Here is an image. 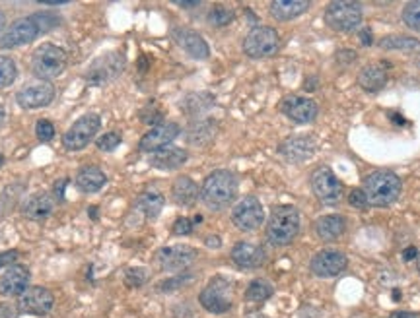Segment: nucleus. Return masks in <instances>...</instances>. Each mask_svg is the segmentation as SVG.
<instances>
[{
  "label": "nucleus",
  "mask_w": 420,
  "mask_h": 318,
  "mask_svg": "<svg viewBox=\"0 0 420 318\" xmlns=\"http://www.w3.org/2000/svg\"><path fill=\"white\" fill-rule=\"evenodd\" d=\"M403 22L407 27H411L412 32L420 34V0L416 2H409L403 8Z\"/></svg>",
  "instance_id": "obj_35"
},
{
  "label": "nucleus",
  "mask_w": 420,
  "mask_h": 318,
  "mask_svg": "<svg viewBox=\"0 0 420 318\" xmlns=\"http://www.w3.org/2000/svg\"><path fill=\"white\" fill-rule=\"evenodd\" d=\"M164 196L160 193H156V191H146V193L140 194V198H138V209L143 212L144 216L148 219H156L160 216L162 208H164Z\"/></svg>",
  "instance_id": "obj_30"
},
{
  "label": "nucleus",
  "mask_w": 420,
  "mask_h": 318,
  "mask_svg": "<svg viewBox=\"0 0 420 318\" xmlns=\"http://www.w3.org/2000/svg\"><path fill=\"white\" fill-rule=\"evenodd\" d=\"M354 59H356V53L354 50H341V53H336V60L343 64H350V62H354Z\"/></svg>",
  "instance_id": "obj_43"
},
{
  "label": "nucleus",
  "mask_w": 420,
  "mask_h": 318,
  "mask_svg": "<svg viewBox=\"0 0 420 318\" xmlns=\"http://www.w3.org/2000/svg\"><path fill=\"white\" fill-rule=\"evenodd\" d=\"M278 47H280V37H278L277 29L267 27V25L253 27L244 39V53L249 59L273 57L278 50Z\"/></svg>",
  "instance_id": "obj_9"
},
{
  "label": "nucleus",
  "mask_w": 420,
  "mask_h": 318,
  "mask_svg": "<svg viewBox=\"0 0 420 318\" xmlns=\"http://www.w3.org/2000/svg\"><path fill=\"white\" fill-rule=\"evenodd\" d=\"M348 258L339 251H321L311 260V272L317 277H335L346 268Z\"/></svg>",
  "instance_id": "obj_19"
},
{
  "label": "nucleus",
  "mask_w": 420,
  "mask_h": 318,
  "mask_svg": "<svg viewBox=\"0 0 420 318\" xmlns=\"http://www.w3.org/2000/svg\"><path fill=\"white\" fill-rule=\"evenodd\" d=\"M187 161V151L181 148H164V150L154 151L150 155V165L162 171H173V169L181 167Z\"/></svg>",
  "instance_id": "obj_25"
},
{
  "label": "nucleus",
  "mask_w": 420,
  "mask_h": 318,
  "mask_svg": "<svg viewBox=\"0 0 420 318\" xmlns=\"http://www.w3.org/2000/svg\"><path fill=\"white\" fill-rule=\"evenodd\" d=\"M416 268H419V274H420V252L416 254Z\"/></svg>",
  "instance_id": "obj_52"
},
{
  "label": "nucleus",
  "mask_w": 420,
  "mask_h": 318,
  "mask_svg": "<svg viewBox=\"0 0 420 318\" xmlns=\"http://www.w3.org/2000/svg\"><path fill=\"white\" fill-rule=\"evenodd\" d=\"M360 41L364 47H370L372 43H374V39H372V29L370 27H364L360 34Z\"/></svg>",
  "instance_id": "obj_45"
},
{
  "label": "nucleus",
  "mask_w": 420,
  "mask_h": 318,
  "mask_svg": "<svg viewBox=\"0 0 420 318\" xmlns=\"http://www.w3.org/2000/svg\"><path fill=\"white\" fill-rule=\"evenodd\" d=\"M35 136H37L41 142H51V140L55 138V126H53V123L47 120V118L37 120V125H35Z\"/></svg>",
  "instance_id": "obj_38"
},
{
  "label": "nucleus",
  "mask_w": 420,
  "mask_h": 318,
  "mask_svg": "<svg viewBox=\"0 0 420 318\" xmlns=\"http://www.w3.org/2000/svg\"><path fill=\"white\" fill-rule=\"evenodd\" d=\"M247 318H267V317H263V314H251V317Z\"/></svg>",
  "instance_id": "obj_53"
},
{
  "label": "nucleus",
  "mask_w": 420,
  "mask_h": 318,
  "mask_svg": "<svg viewBox=\"0 0 420 318\" xmlns=\"http://www.w3.org/2000/svg\"><path fill=\"white\" fill-rule=\"evenodd\" d=\"M300 231V212L294 206H277L267 223V241L275 247H286Z\"/></svg>",
  "instance_id": "obj_4"
},
{
  "label": "nucleus",
  "mask_w": 420,
  "mask_h": 318,
  "mask_svg": "<svg viewBox=\"0 0 420 318\" xmlns=\"http://www.w3.org/2000/svg\"><path fill=\"white\" fill-rule=\"evenodd\" d=\"M2 165H4V155L0 153V167H2Z\"/></svg>",
  "instance_id": "obj_54"
},
{
  "label": "nucleus",
  "mask_w": 420,
  "mask_h": 318,
  "mask_svg": "<svg viewBox=\"0 0 420 318\" xmlns=\"http://www.w3.org/2000/svg\"><path fill=\"white\" fill-rule=\"evenodd\" d=\"M126 67L125 55L121 50H110L105 55H101L93 60L90 68L86 70V82L90 85H105L117 80L119 76L123 74V70Z\"/></svg>",
  "instance_id": "obj_6"
},
{
  "label": "nucleus",
  "mask_w": 420,
  "mask_h": 318,
  "mask_svg": "<svg viewBox=\"0 0 420 318\" xmlns=\"http://www.w3.org/2000/svg\"><path fill=\"white\" fill-rule=\"evenodd\" d=\"M18 76V68L16 62L10 59V57H4L0 55V90L8 88L16 82Z\"/></svg>",
  "instance_id": "obj_33"
},
{
  "label": "nucleus",
  "mask_w": 420,
  "mask_h": 318,
  "mask_svg": "<svg viewBox=\"0 0 420 318\" xmlns=\"http://www.w3.org/2000/svg\"><path fill=\"white\" fill-rule=\"evenodd\" d=\"M345 218L341 216H323L315 221V233L320 235L323 241H335L345 233Z\"/></svg>",
  "instance_id": "obj_29"
},
{
  "label": "nucleus",
  "mask_w": 420,
  "mask_h": 318,
  "mask_svg": "<svg viewBox=\"0 0 420 318\" xmlns=\"http://www.w3.org/2000/svg\"><path fill=\"white\" fill-rule=\"evenodd\" d=\"M59 16L53 12H35L32 16L20 18L12 22L8 29L0 35V49H16L35 41L39 35L47 34L59 25Z\"/></svg>",
  "instance_id": "obj_1"
},
{
  "label": "nucleus",
  "mask_w": 420,
  "mask_h": 318,
  "mask_svg": "<svg viewBox=\"0 0 420 318\" xmlns=\"http://www.w3.org/2000/svg\"><path fill=\"white\" fill-rule=\"evenodd\" d=\"M96 144H98V148L101 151H113L121 144V136L117 132H107V134L100 136Z\"/></svg>",
  "instance_id": "obj_40"
},
{
  "label": "nucleus",
  "mask_w": 420,
  "mask_h": 318,
  "mask_svg": "<svg viewBox=\"0 0 420 318\" xmlns=\"http://www.w3.org/2000/svg\"><path fill=\"white\" fill-rule=\"evenodd\" d=\"M416 254H419V252H416V249H414V247H411V249H407V251L403 252V258H405V260L416 258Z\"/></svg>",
  "instance_id": "obj_49"
},
{
  "label": "nucleus",
  "mask_w": 420,
  "mask_h": 318,
  "mask_svg": "<svg viewBox=\"0 0 420 318\" xmlns=\"http://www.w3.org/2000/svg\"><path fill=\"white\" fill-rule=\"evenodd\" d=\"M193 231V221L189 218H179L173 223V235H189Z\"/></svg>",
  "instance_id": "obj_42"
},
{
  "label": "nucleus",
  "mask_w": 420,
  "mask_h": 318,
  "mask_svg": "<svg viewBox=\"0 0 420 318\" xmlns=\"http://www.w3.org/2000/svg\"><path fill=\"white\" fill-rule=\"evenodd\" d=\"M311 191L323 204H339L343 198V184L329 167H320L311 177Z\"/></svg>",
  "instance_id": "obj_13"
},
{
  "label": "nucleus",
  "mask_w": 420,
  "mask_h": 318,
  "mask_svg": "<svg viewBox=\"0 0 420 318\" xmlns=\"http://www.w3.org/2000/svg\"><path fill=\"white\" fill-rule=\"evenodd\" d=\"M199 301L212 314H224L234 307V291H232V284L226 277L216 276L212 277L209 285L204 287L199 295Z\"/></svg>",
  "instance_id": "obj_7"
},
{
  "label": "nucleus",
  "mask_w": 420,
  "mask_h": 318,
  "mask_svg": "<svg viewBox=\"0 0 420 318\" xmlns=\"http://www.w3.org/2000/svg\"><path fill=\"white\" fill-rule=\"evenodd\" d=\"M348 202H350L353 208H358V209H364L366 206H368L366 194H364V191H360V188H354L353 193L348 194Z\"/></svg>",
  "instance_id": "obj_41"
},
{
  "label": "nucleus",
  "mask_w": 420,
  "mask_h": 318,
  "mask_svg": "<svg viewBox=\"0 0 420 318\" xmlns=\"http://www.w3.org/2000/svg\"><path fill=\"white\" fill-rule=\"evenodd\" d=\"M212 136H214V128H209V123H204V125H195L191 128L189 140L193 144H204L212 140Z\"/></svg>",
  "instance_id": "obj_37"
},
{
  "label": "nucleus",
  "mask_w": 420,
  "mask_h": 318,
  "mask_svg": "<svg viewBox=\"0 0 420 318\" xmlns=\"http://www.w3.org/2000/svg\"><path fill=\"white\" fill-rule=\"evenodd\" d=\"M67 53L53 45V43H43L32 55V72H34L39 80H55L59 78L65 68H67Z\"/></svg>",
  "instance_id": "obj_5"
},
{
  "label": "nucleus",
  "mask_w": 420,
  "mask_h": 318,
  "mask_svg": "<svg viewBox=\"0 0 420 318\" xmlns=\"http://www.w3.org/2000/svg\"><path fill=\"white\" fill-rule=\"evenodd\" d=\"M171 196L179 206H193L195 202L199 200V186L191 177H179L173 186H171Z\"/></svg>",
  "instance_id": "obj_27"
},
{
  "label": "nucleus",
  "mask_w": 420,
  "mask_h": 318,
  "mask_svg": "<svg viewBox=\"0 0 420 318\" xmlns=\"http://www.w3.org/2000/svg\"><path fill=\"white\" fill-rule=\"evenodd\" d=\"M197 258V251L189 244H171V247H162L156 252V264L164 272H179V270L189 268Z\"/></svg>",
  "instance_id": "obj_12"
},
{
  "label": "nucleus",
  "mask_w": 420,
  "mask_h": 318,
  "mask_svg": "<svg viewBox=\"0 0 420 318\" xmlns=\"http://www.w3.org/2000/svg\"><path fill=\"white\" fill-rule=\"evenodd\" d=\"M53 305H55L53 293L45 287H39V285L37 287H27L24 293L20 295V301H18V307H20L22 312L35 314V317L49 314Z\"/></svg>",
  "instance_id": "obj_16"
},
{
  "label": "nucleus",
  "mask_w": 420,
  "mask_h": 318,
  "mask_svg": "<svg viewBox=\"0 0 420 318\" xmlns=\"http://www.w3.org/2000/svg\"><path fill=\"white\" fill-rule=\"evenodd\" d=\"M2 120H4V107L0 105V123H2Z\"/></svg>",
  "instance_id": "obj_51"
},
{
  "label": "nucleus",
  "mask_w": 420,
  "mask_h": 318,
  "mask_svg": "<svg viewBox=\"0 0 420 318\" xmlns=\"http://www.w3.org/2000/svg\"><path fill=\"white\" fill-rule=\"evenodd\" d=\"M53 99H55V88L45 80L29 82L16 93L18 105L22 109H41V107L51 105Z\"/></svg>",
  "instance_id": "obj_14"
},
{
  "label": "nucleus",
  "mask_w": 420,
  "mask_h": 318,
  "mask_svg": "<svg viewBox=\"0 0 420 318\" xmlns=\"http://www.w3.org/2000/svg\"><path fill=\"white\" fill-rule=\"evenodd\" d=\"M191 279H193V276H187V274H183V276H173L169 277V279H166V282H162V284L158 285V289L164 291V293H169V291L179 289L181 285H185L187 282H191Z\"/></svg>",
  "instance_id": "obj_39"
},
{
  "label": "nucleus",
  "mask_w": 420,
  "mask_h": 318,
  "mask_svg": "<svg viewBox=\"0 0 420 318\" xmlns=\"http://www.w3.org/2000/svg\"><path fill=\"white\" fill-rule=\"evenodd\" d=\"M265 258H267L265 249L255 243L242 241V243H237L234 249H232V260H234V264L244 270L259 268L261 264L265 262Z\"/></svg>",
  "instance_id": "obj_22"
},
{
  "label": "nucleus",
  "mask_w": 420,
  "mask_h": 318,
  "mask_svg": "<svg viewBox=\"0 0 420 318\" xmlns=\"http://www.w3.org/2000/svg\"><path fill=\"white\" fill-rule=\"evenodd\" d=\"M234 10L226 8V6H214V8L210 10L209 14V22L214 27H226L228 24H232L234 22Z\"/></svg>",
  "instance_id": "obj_34"
},
{
  "label": "nucleus",
  "mask_w": 420,
  "mask_h": 318,
  "mask_svg": "<svg viewBox=\"0 0 420 318\" xmlns=\"http://www.w3.org/2000/svg\"><path fill=\"white\" fill-rule=\"evenodd\" d=\"M177 6H181V8H199L201 6V2L199 0H195V2H176Z\"/></svg>",
  "instance_id": "obj_47"
},
{
  "label": "nucleus",
  "mask_w": 420,
  "mask_h": 318,
  "mask_svg": "<svg viewBox=\"0 0 420 318\" xmlns=\"http://www.w3.org/2000/svg\"><path fill=\"white\" fill-rule=\"evenodd\" d=\"M381 49L391 50H420V41L409 35H387L378 43Z\"/></svg>",
  "instance_id": "obj_31"
},
{
  "label": "nucleus",
  "mask_w": 420,
  "mask_h": 318,
  "mask_svg": "<svg viewBox=\"0 0 420 318\" xmlns=\"http://www.w3.org/2000/svg\"><path fill=\"white\" fill-rule=\"evenodd\" d=\"M148 282V272L144 268H129L125 272V285L131 289L143 287Z\"/></svg>",
  "instance_id": "obj_36"
},
{
  "label": "nucleus",
  "mask_w": 420,
  "mask_h": 318,
  "mask_svg": "<svg viewBox=\"0 0 420 318\" xmlns=\"http://www.w3.org/2000/svg\"><path fill=\"white\" fill-rule=\"evenodd\" d=\"M179 132H181V128L176 123H162V125L154 126L152 130H148L140 138L138 148H140V151H148V153L164 150V148H168L169 144L176 140Z\"/></svg>",
  "instance_id": "obj_17"
},
{
  "label": "nucleus",
  "mask_w": 420,
  "mask_h": 318,
  "mask_svg": "<svg viewBox=\"0 0 420 318\" xmlns=\"http://www.w3.org/2000/svg\"><path fill=\"white\" fill-rule=\"evenodd\" d=\"M29 285V270L22 264H12L0 276V295L2 297H16L22 295Z\"/></svg>",
  "instance_id": "obj_20"
},
{
  "label": "nucleus",
  "mask_w": 420,
  "mask_h": 318,
  "mask_svg": "<svg viewBox=\"0 0 420 318\" xmlns=\"http://www.w3.org/2000/svg\"><path fill=\"white\" fill-rule=\"evenodd\" d=\"M325 22L331 29L348 34L362 24V6L358 2H350V0L331 2L325 10Z\"/></svg>",
  "instance_id": "obj_8"
},
{
  "label": "nucleus",
  "mask_w": 420,
  "mask_h": 318,
  "mask_svg": "<svg viewBox=\"0 0 420 318\" xmlns=\"http://www.w3.org/2000/svg\"><path fill=\"white\" fill-rule=\"evenodd\" d=\"M4 22H6V20H4V14H2V12H0V29H2V27H4Z\"/></svg>",
  "instance_id": "obj_50"
},
{
  "label": "nucleus",
  "mask_w": 420,
  "mask_h": 318,
  "mask_svg": "<svg viewBox=\"0 0 420 318\" xmlns=\"http://www.w3.org/2000/svg\"><path fill=\"white\" fill-rule=\"evenodd\" d=\"M237 196V179L232 171H212L201 186V200L210 209L228 208Z\"/></svg>",
  "instance_id": "obj_2"
},
{
  "label": "nucleus",
  "mask_w": 420,
  "mask_h": 318,
  "mask_svg": "<svg viewBox=\"0 0 420 318\" xmlns=\"http://www.w3.org/2000/svg\"><path fill=\"white\" fill-rule=\"evenodd\" d=\"M16 258H18L16 251L0 252V268H2V266H8V264H12V262H14Z\"/></svg>",
  "instance_id": "obj_44"
},
{
  "label": "nucleus",
  "mask_w": 420,
  "mask_h": 318,
  "mask_svg": "<svg viewBox=\"0 0 420 318\" xmlns=\"http://www.w3.org/2000/svg\"><path fill=\"white\" fill-rule=\"evenodd\" d=\"M273 285L267 279H253L251 284L247 285V291H245V299L251 303H263L269 299L273 295Z\"/></svg>",
  "instance_id": "obj_32"
},
{
  "label": "nucleus",
  "mask_w": 420,
  "mask_h": 318,
  "mask_svg": "<svg viewBox=\"0 0 420 318\" xmlns=\"http://www.w3.org/2000/svg\"><path fill=\"white\" fill-rule=\"evenodd\" d=\"M389 318H420V314L416 312H407V310H395V312H391Z\"/></svg>",
  "instance_id": "obj_46"
},
{
  "label": "nucleus",
  "mask_w": 420,
  "mask_h": 318,
  "mask_svg": "<svg viewBox=\"0 0 420 318\" xmlns=\"http://www.w3.org/2000/svg\"><path fill=\"white\" fill-rule=\"evenodd\" d=\"M358 84L366 92H379L387 84V72L381 67H378V64L364 67L360 70V74H358Z\"/></svg>",
  "instance_id": "obj_28"
},
{
  "label": "nucleus",
  "mask_w": 420,
  "mask_h": 318,
  "mask_svg": "<svg viewBox=\"0 0 420 318\" xmlns=\"http://www.w3.org/2000/svg\"><path fill=\"white\" fill-rule=\"evenodd\" d=\"M76 186H78V191L84 194H93L101 191L105 183H107V177L105 173L101 171L100 167H93V165H86L78 171V175H76Z\"/></svg>",
  "instance_id": "obj_24"
},
{
  "label": "nucleus",
  "mask_w": 420,
  "mask_h": 318,
  "mask_svg": "<svg viewBox=\"0 0 420 318\" xmlns=\"http://www.w3.org/2000/svg\"><path fill=\"white\" fill-rule=\"evenodd\" d=\"M317 144L313 140V136L310 134H296L286 138L284 142L278 146V153L290 161V163H303L315 153Z\"/></svg>",
  "instance_id": "obj_15"
},
{
  "label": "nucleus",
  "mask_w": 420,
  "mask_h": 318,
  "mask_svg": "<svg viewBox=\"0 0 420 318\" xmlns=\"http://www.w3.org/2000/svg\"><path fill=\"white\" fill-rule=\"evenodd\" d=\"M232 221L239 231H255L265 221V209L255 196H245L232 209Z\"/></svg>",
  "instance_id": "obj_11"
},
{
  "label": "nucleus",
  "mask_w": 420,
  "mask_h": 318,
  "mask_svg": "<svg viewBox=\"0 0 420 318\" xmlns=\"http://www.w3.org/2000/svg\"><path fill=\"white\" fill-rule=\"evenodd\" d=\"M270 16L278 22H290L310 8L308 0H275L270 2Z\"/></svg>",
  "instance_id": "obj_26"
},
{
  "label": "nucleus",
  "mask_w": 420,
  "mask_h": 318,
  "mask_svg": "<svg viewBox=\"0 0 420 318\" xmlns=\"http://www.w3.org/2000/svg\"><path fill=\"white\" fill-rule=\"evenodd\" d=\"M173 39H176L177 45L185 50L187 55H191L193 59L204 60L210 57L209 43L204 41V37L197 34V32H191V29H183V27H179V29H176V32H173Z\"/></svg>",
  "instance_id": "obj_21"
},
{
  "label": "nucleus",
  "mask_w": 420,
  "mask_h": 318,
  "mask_svg": "<svg viewBox=\"0 0 420 318\" xmlns=\"http://www.w3.org/2000/svg\"><path fill=\"white\" fill-rule=\"evenodd\" d=\"M100 126H101L100 117L93 115V113H88V115H84V117H80L78 120H76L74 125L68 128L67 134L63 136V144H65V148L70 151L84 150L86 146L93 140V136L98 134Z\"/></svg>",
  "instance_id": "obj_10"
},
{
  "label": "nucleus",
  "mask_w": 420,
  "mask_h": 318,
  "mask_svg": "<svg viewBox=\"0 0 420 318\" xmlns=\"http://www.w3.org/2000/svg\"><path fill=\"white\" fill-rule=\"evenodd\" d=\"M206 244H209L210 249H218L220 244H222V241H220L218 237H209V239H206Z\"/></svg>",
  "instance_id": "obj_48"
},
{
  "label": "nucleus",
  "mask_w": 420,
  "mask_h": 318,
  "mask_svg": "<svg viewBox=\"0 0 420 318\" xmlns=\"http://www.w3.org/2000/svg\"><path fill=\"white\" fill-rule=\"evenodd\" d=\"M55 209V198L49 193H35L29 198H25L22 206V214L29 219L49 218Z\"/></svg>",
  "instance_id": "obj_23"
},
{
  "label": "nucleus",
  "mask_w": 420,
  "mask_h": 318,
  "mask_svg": "<svg viewBox=\"0 0 420 318\" xmlns=\"http://www.w3.org/2000/svg\"><path fill=\"white\" fill-rule=\"evenodd\" d=\"M280 111L296 125H308L317 117V103L308 97L288 95L280 103Z\"/></svg>",
  "instance_id": "obj_18"
},
{
  "label": "nucleus",
  "mask_w": 420,
  "mask_h": 318,
  "mask_svg": "<svg viewBox=\"0 0 420 318\" xmlns=\"http://www.w3.org/2000/svg\"><path fill=\"white\" fill-rule=\"evenodd\" d=\"M401 188H403L401 179L397 177V173L387 171V169L374 171V173H370V175L364 179V194H366V200H368V204L378 206V208L391 206V204L399 198Z\"/></svg>",
  "instance_id": "obj_3"
}]
</instances>
